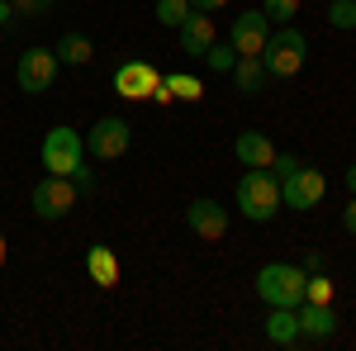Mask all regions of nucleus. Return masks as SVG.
Returning a JSON list of instances; mask_svg holds the SVG:
<instances>
[{
  "instance_id": "obj_31",
  "label": "nucleus",
  "mask_w": 356,
  "mask_h": 351,
  "mask_svg": "<svg viewBox=\"0 0 356 351\" xmlns=\"http://www.w3.org/2000/svg\"><path fill=\"white\" fill-rule=\"evenodd\" d=\"M347 190H352V195H356V162L347 166Z\"/></svg>"
},
{
  "instance_id": "obj_2",
  "label": "nucleus",
  "mask_w": 356,
  "mask_h": 351,
  "mask_svg": "<svg viewBox=\"0 0 356 351\" xmlns=\"http://www.w3.org/2000/svg\"><path fill=\"white\" fill-rule=\"evenodd\" d=\"M233 199H238L243 218H252V223H271V218L285 209V204H280V181H275L266 166H247L243 176H238Z\"/></svg>"
},
{
  "instance_id": "obj_27",
  "label": "nucleus",
  "mask_w": 356,
  "mask_h": 351,
  "mask_svg": "<svg viewBox=\"0 0 356 351\" xmlns=\"http://www.w3.org/2000/svg\"><path fill=\"white\" fill-rule=\"evenodd\" d=\"M342 228L356 238V195H352V204H342Z\"/></svg>"
},
{
  "instance_id": "obj_26",
  "label": "nucleus",
  "mask_w": 356,
  "mask_h": 351,
  "mask_svg": "<svg viewBox=\"0 0 356 351\" xmlns=\"http://www.w3.org/2000/svg\"><path fill=\"white\" fill-rule=\"evenodd\" d=\"M10 5H15V15H48L53 0H10Z\"/></svg>"
},
{
  "instance_id": "obj_24",
  "label": "nucleus",
  "mask_w": 356,
  "mask_h": 351,
  "mask_svg": "<svg viewBox=\"0 0 356 351\" xmlns=\"http://www.w3.org/2000/svg\"><path fill=\"white\" fill-rule=\"evenodd\" d=\"M261 10H266V19H271V24H290V19L300 15V0H266Z\"/></svg>"
},
{
  "instance_id": "obj_29",
  "label": "nucleus",
  "mask_w": 356,
  "mask_h": 351,
  "mask_svg": "<svg viewBox=\"0 0 356 351\" xmlns=\"http://www.w3.org/2000/svg\"><path fill=\"white\" fill-rule=\"evenodd\" d=\"M314 270H323V256H318V252H309V256H304V275H314Z\"/></svg>"
},
{
  "instance_id": "obj_13",
  "label": "nucleus",
  "mask_w": 356,
  "mask_h": 351,
  "mask_svg": "<svg viewBox=\"0 0 356 351\" xmlns=\"http://www.w3.org/2000/svg\"><path fill=\"white\" fill-rule=\"evenodd\" d=\"M295 313H300V332H304V337H314V342H328L332 332H337V313H332V304H309V299H304Z\"/></svg>"
},
{
  "instance_id": "obj_14",
  "label": "nucleus",
  "mask_w": 356,
  "mask_h": 351,
  "mask_svg": "<svg viewBox=\"0 0 356 351\" xmlns=\"http://www.w3.org/2000/svg\"><path fill=\"white\" fill-rule=\"evenodd\" d=\"M86 270H90V280H95L100 290H114V285H119V256H114L105 243L86 247Z\"/></svg>"
},
{
  "instance_id": "obj_15",
  "label": "nucleus",
  "mask_w": 356,
  "mask_h": 351,
  "mask_svg": "<svg viewBox=\"0 0 356 351\" xmlns=\"http://www.w3.org/2000/svg\"><path fill=\"white\" fill-rule=\"evenodd\" d=\"M233 157L243 166H271L275 162V142L266 133H238L233 138Z\"/></svg>"
},
{
  "instance_id": "obj_17",
  "label": "nucleus",
  "mask_w": 356,
  "mask_h": 351,
  "mask_svg": "<svg viewBox=\"0 0 356 351\" xmlns=\"http://www.w3.org/2000/svg\"><path fill=\"white\" fill-rule=\"evenodd\" d=\"M233 85H238L243 95H261V85H266V62H261V57H238V62H233Z\"/></svg>"
},
{
  "instance_id": "obj_11",
  "label": "nucleus",
  "mask_w": 356,
  "mask_h": 351,
  "mask_svg": "<svg viewBox=\"0 0 356 351\" xmlns=\"http://www.w3.org/2000/svg\"><path fill=\"white\" fill-rule=\"evenodd\" d=\"M186 223H191L195 238H204V243H219L223 233H228V209L214 204V199H191V209H186Z\"/></svg>"
},
{
  "instance_id": "obj_6",
  "label": "nucleus",
  "mask_w": 356,
  "mask_h": 351,
  "mask_svg": "<svg viewBox=\"0 0 356 351\" xmlns=\"http://www.w3.org/2000/svg\"><path fill=\"white\" fill-rule=\"evenodd\" d=\"M129 142H134V124H129V119H119V114H105V119L86 133V152H90V157H100V162H114V157H124V152H129Z\"/></svg>"
},
{
  "instance_id": "obj_21",
  "label": "nucleus",
  "mask_w": 356,
  "mask_h": 351,
  "mask_svg": "<svg viewBox=\"0 0 356 351\" xmlns=\"http://www.w3.org/2000/svg\"><path fill=\"white\" fill-rule=\"evenodd\" d=\"M233 62H238L233 43H219V38H214V43H209V53H204V67H209V72H219V76H228V72H233Z\"/></svg>"
},
{
  "instance_id": "obj_10",
  "label": "nucleus",
  "mask_w": 356,
  "mask_h": 351,
  "mask_svg": "<svg viewBox=\"0 0 356 351\" xmlns=\"http://www.w3.org/2000/svg\"><path fill=\"white\" fill-rule=\"evenodd\" d=\"M266 10H243L233 24H228V43H233V53L238 57H261V48H266Z\"/></svg>"
},
{
  "instance_id": "obj_30",
  "label": "nucleus",
  "mask_w": 356,
  "mask_h": 351,
  "mask_svg": "<svg viewBox=\"0 0 356 351\" xmlns=\"http://www.w3.org/2000/svg\"><path fill=\"white\" fill-rule=\"evenodd\" d=\"M5 24H15V5H10V0H0V28Z\"/></svg>"
},
{
  "instance_id": "obj_9",
  "label": "nucleus",
  "mask_w": 356,
  "mask_h": 351,
  "mask_svg": "<svg viewBox=\"0 0 356 351\" xmlns=\"http://www.w3.org/2000/svg\"><path fill=\"white\" fill-rule=\"evenodd\" d=\"M157 85H162V72H157L152 62H143V57L119 62V72H114V90H119L124 100H152Z\"/></svg>"
},
{
  "instance_id": "obj_20",
  "label": "nucleus",
  "mask_w": 356,
  "mask_h": 351,
  "mask_svg": "<svg viewBox=\"0 0 356 351\" xmlns=\"http://www.w3.org/2000/svg\"><path fill=\"white\" fill-rule=\"evenodd\" d=\"M162 81H166V90H171L176 100H200V95H204V85L195 81L191 72H171V76H162Z\"/></svg>"
},
{
  "instance_id": "obj_28",
  "label": "nucleus",
  "mask_w": 356,
  "mask_h": 351,
  "mask_svg": "<svg viewBox=\"0 0 356 351\" xmlns=\"http://www.w3.org/2000/svg\"><path fill=\"white\" fill-rule=\"evenodd\" d=\"M228 0H191V10H204V15H214V10H223Z\"/></svg>"
},
{
  "instance_id": "obj_19",
  "label": "nucleus",
  "mask_w": 356,
  "mask_h": 351,
  "mask_svg": "<svg viewBox=\"0 0 356 351\" xmlns=\"http://www.w3.org/2000/svg\"><path fill=\"white\" fill-rule=\"evenodd\" d=\"M157 24H166V28H181L186 19H191V0H157Z\"/></svg>"
},
{
  "instance_id": "obj_16",
  "label": "nucleus",
  "mask_w": 356,
  "mask_h": 351,
  "mask_svg": "<svg viewBox=\"0 0 356 351\" xmlns=\"http://www.w3.org/2000/svg\"><path fill=\"white\" fill-rule=\"evenodd\" d=\"M266 342H271V347H300L304 342L300 313H295V309H271V318H266Z\"/></svg>"
},
{
  "instance_id": "obj_4",
  "label": "nucleus",
  "mask_w": 356,
  "mask_h": 351,
  "mask_svg": "<svg viewBox=\"0 0 356 351\" xmlns=\"http://www.w3.org/2000/svg\"><path fill=\"white\" fill-rule=\"evenodd\" d=\"M304 57H309V38H304L300 28H280V33H271L266 38V48H261V62H266V76H295L304 67Z\"/></svg>"
},
{
  "instance_id": "obj_22",
  "label": "nucleus",
  "mask_w": 356,
  "mask_h": 351,
  "mask_svg": "<svg viewBox=\"0 0 356 351\" xmlns=\"http://www.w3.org/2000/svg\"><path fill=\"white\" fill-rule=\"evenodd\" d=\"M304 299H309V304H332V280L323 270H314V275L304 280Z\"/></svg>"
},
{
  "instance_id": "obj_7",
  "label": "nucleus",
  "mask_w": 356,
  "mask_h": 351,
  "mask_svg": "<svg viewBox=\"0 0 356 351\" xmlns=\"http://www.w3.org/2000/svg\"><path fill=\"white\" fill-rule=\"evenodd\" d=\"M323 195H328V181H323L318 166H300L295 176L280 181V204H285V209H300V214L304 209H318Z\"/></svg>"
},
{
  "instance_id": "obj_8",
  "label": "nucleus",
  "mask_w": 356,
  "mask_h": 351,
  "mask_svg": "<svg viewBox=\"0 0 356 351\" xmlns=\"http://www.w3.org/2000/svg\"><path fill=\"white\" fill-rule=\"evenodd\" d=\"M57 67H62V62H57L53 48H29V53H19V62H15V81H19L24 95H43V90H53Z\"/></svg>"
},
{
  "instance_id": "obj_5",
  "label": "nucleus",
  "mask_w": 356,
  "mask_h": 351,
  "mask_svg": "<svg viewBox=\"0 0 356 351\" xmlns=\"http://www.w3.org/2000/svg\"><path fill=\"white\" fill-rule=\"evenodd\" d=\"M76 181L72 176H43L38 186H33V214L43 218V223H57L62 214H72V204H76Z\"/></svg>"
},
{
  "instance_id": "obj_23",
  "label": "nucleus",
  "mask_w": 356,
  "mask_h": 351,
  "mask_svg": "<svg viewBox=\"0 0 356 351\" xmlns=\"http://www.w3.org/2000/svg\"><path fill=\"white\" fill-rule=\"evenodd\" d=\"M328 24L332 28H356V0H332L328 5Z\"/></svg>"
},
{
  "instance_id": "obj_3",
  "label": "nucleus",
  "mask_w": 356,
  "mask_h": 351,
  "mask_svg": "<svg viewBox=\"0 0 356 351\" xmlns=\"http://www.w3.org/2000/svg\"><path fill=\"white\" fill-rule=\"evenodd\" d=\"M304 266H290V261H266L257 270V295L266 299L271 309H300L304 304Z\"/></svg>"
},
{
  "instance_id": "obj_12",
  "label": "nucleus",
  "mask_w": 356,
  "mask_h": 351,
  "mask_svg": "<svg viewBox=\"0 0 356 351\" xmlns=\"http://www.w3.org/2000/svg\"><path fill=\"white\" fill-rule=\"evenodd\" d=\"M176 33H181V53L204 57V53H209V43H214V19H209L204 10H191V19L176 28Z\"/></svg>"
},
{
  "instance_id": "obj_32",
  "label": "nucleus",
  "mask_w": 356,
  "mask_h": 351,
  "mask_svg": "<svg viewBox=\"0 0 356 351\" xmlns=\"http://www.w3.org/2000/svg\"><path fill=\"white\" fill-rule=\"evenodd\" d=\"M0 266H5V238H0Z\"/></svg>"
},
{
  "instance_id": "obj_18",
  "label": "nucleus",
  "mask_w": 356,
  "mask_h": 351,
  "mask_svg": "<svg viewBox=\"0 0 356 351\" xmlns=\"http://www.w3.org/2000/svg\"><path fill=\"white\" fill-rule=\"evenodd\" d=\"M53 53H57V62H67V67H86V62L95 57V43H90L86 33H62Z\"/></svg>"
},
{
  "instance_id": "obj_25",
  "label": "nucleus",
  "mask_w": 356,
  "mask_h": 351,
  "mask_svg": "<svg viewBox=\"0 0 356 351\" xmlns=\"http://www.w3.org/2000/svg\"><path fill=\"white\" fill-rule=\"evenodd\" d=\"M300 157H290V152H275V162L271 166H266V171H271V176H275V181H285V176H295V171H300Z\"/></svg>"
},
{
  "instance_id": "obj_1",
  "label": "nucleus",
  "mask_w": 356,
  "mask_h": 351,
  "mask_svg": "<svg viewBox=\"0 0 356 351\" xmlns=\"http://www.w3.org/2000/svg\"><path fill=\"white\" fill-rule=\"evenodd\" d=\"M38 157L48 166V176H72L81 195H90V171H86V138L76 129H67V124H57L48 129L43 138V147H38Z\"/></svg>"
}]
</instances>
